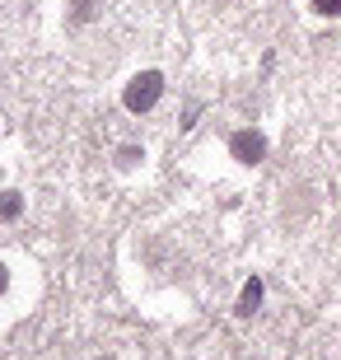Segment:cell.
Masks as SVG:
<instances>
[{
  "label": "cell",
  "mask_w": 341,
  "mask_h": 360,
  "mask_svg": "<svg viewBox=\"0 0 341 360\" xmlns=\"http://www.w3.org/2000/svg\"><path fill=\"white\" fill-rule=\"evenodd\" d=\"M159 98H164V75H159V70H141V75H131V80H127V89H122V108H127V112H136V117H141V112H150Z\"/></svg>",
  "instance_id": "1"
},
{
  "label": "cell",
  "mask_w": 341,
  "mask_h": 360,
  "mask_svg": "<svg viewBox=\"0 0 341 360\" xmlns=\"http://www.w3.org/2000/svg\"><path fill=\"white\" fill-rule=\"evenodd\" d=\"M229 155H234L238 164H262L266 160V136L252 131V127H243V131L229 136Z\"/></svg>",
  "instance_id": "2"
},
{
  "label": "cell",
  "mask_w": 341,
  "mask_h": 360,
  "mask_svg": "<svg viewBox=\"0 0 341 360\" xmlns=\"http://www.w3.org/2000/svg\"><path fill=\"white\" fill-rule=\"evenodd\" d=\"M262 300H266V285H262V276H248V281H243V290H238V304H234V314H238V319H252V314L262 309Z\"/></svg>",
  "instance_id": "3"
},
{
  "label": "cell",
  "mask_w": 341,
  "mask_h": 360,
  "mask_svg": "<svg viewBox=\"0 0 341 360\" xmlns=\"http://www.w3.org/2000/svg\"><path fill=\"white\" fill-rule=\"evenodd\" d=\"M19 215H24V197L14 187H5L0 192V220H19Z\"/></svg>",
  "instance_id": "4"
},
{
  "label": "cell",
  "mask_w": 341,
  "mask_h": 360,
  "mask_svg": "<svg viewBox=\"0 0 341 360\" xmlns=\"http://www.w3.org/2000/svg\"><path fill=\"white\" fill-rule=\"evenodd\" d=\"M318 14H341V0H309Z\"/></svg>",
  "instance_id": "5"
},
{
  "label": "cell",
  "mask_w": 341,
  "mask_h": 360,
  "mask_svg": "<svg viewBox=\"0 0 341 360\" xmlns=\"http://www.w3.org/2000/svg\"><path fill=\"white\" fill-rule=\"evenodd\" d=\"M70 5H75V19H79V24L94 14V0H70Z\"/></svg>",
  "instance_id": "6"
},
{
  "label": "cell",
  "mask_w": 341,
  "mask_h": 360,
  "mask_svg": "<svg viewBox=\"0 0 341 360\" xmlns=\"http://www.w3.org/2000/svg\"><path fill=\"white\" fill-rule=\"evenodd\" d=\"M136 160H141V150H136V146H122L117 150V164H136Z\"/></svg>",
  "instance_id": "7"
},
{
  "label": "cell",
  "mask_w": 341,
  "mask_h": 360,
  "mask_svg": "<svg viewBox=\"0 0 341 360\" xmlns=\"http://www.w3.org/2000/svg\"><path fill=\"white\" fill-rule=\"evenodd\" d=\"M5 285H10V267L0 262V295H5Z\"/></svg>",
  "instance_id": "8"
}]
</instances>
